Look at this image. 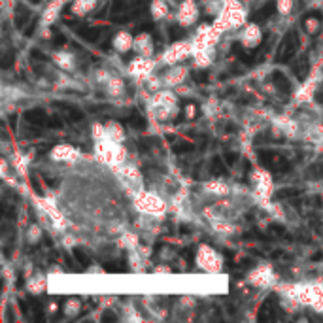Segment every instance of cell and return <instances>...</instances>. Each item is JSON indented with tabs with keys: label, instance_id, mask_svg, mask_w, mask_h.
<instances>
[{
	"label": "cell",
	"instance_id": "4fadbf2b",
	"mask_svg": "<svg viewBox=\"0 0 323 323\" xmlns=\"http://www.w3.org/2000/svg\"><path fill=\"white\" fill-rule=\"evenodd\" d=\"M297 195H301V191L299 189H281L280 193H278V198H289V197H297Z\"/></svg>",
	"mask_w": 323,
	"mask_h": 323
},
{
	"label": "cell",
	"instance_id": "8992f818",
	"mask_svg": "<svg viewBox=\"0 0 323 323\" xmlns=\"http://www.w3.org/2000/svg\"><path fill=\"white\" fill-rule=\"evenodd\" d=\"M272 80H274V85L280 89L281 93H289V91H291V84L287 82V78H285L281 72H274V74H272Z\"/></svg>",
	"mask_w": 323,
	"mask_h": 323
},
{
	"label": "cell",
	"instance_id": "7c38bea8",
	"mask_svg": "<svg viewBox=\"0 0 323 323\" xmlns=\"http://www.w3.org/2000/svg\"><path fill=\"white\" fill-rule=\"evenodd\" d=\"M185 36V30L182 27H170V38L172 40H180Z\"/></svg>",
	"mask_w": 323,
	"mask_h": 323
},
{
	"label": "cell",
	"instance_id": "d4e9b609",
	"mask_svg": "<svg viewBox=\"0 0 323 323\" xmlns=\"http://www.w3.org/2000/svg\"><path fill=\"white\" fill-rule=\"evenodd\" d=\"M19 306H21V310H23V312H25V314H27V312H28L27 304H25V302H23V301H19Z\"/></svg>",
	"mask_w": 323,
	"mask_h": 323
},
{
	"label": "cell",
	"instance_id": "6da1fadb",
	"mask_svg": "<svg viewBox=\"0 0 323 323\" xmlns=\"http://www.w3.org/2000/svg\"><path fill=\"white\" fill-rule=\"evenodd\" d=\"M261 157V163L270 170H276V172H283V170L289 169V163L281 157V155L274 153V151H267V150H261L259 151Z\"/></svg>",
	"mask_w": 323,
	"mask_h": 323
},
{
	"label": "cell",
	"instance_id": "603a6c76",
	"mask_svg": "<svg viewBox=\"0 0 323 323\" xmlns=\"http://www.w3.org/2000/svg\"><path fill=\"white\" fill-rule=\"evenodd\" d=\"M34 27H36V21H32V23H30V27L25 28V36H30V34L34 32Z\"/></svg>",
	"mask_w": 323,
	"mask_h": 323
},
{
	"label": "cell",
	"instance_id": "7a4b0ae2",
	"mask_svg": "<svg viewBox=\"0 0 323 323\" xmlns=\"http://www.w3.org/2000/svg\"><path fill=\"white\" fill-rule=\"evenodd\" d=\"M297 47H299V36H297L295 30H291V32L287 34V38L283 40V45L280 47L278 61H280V63H287V61H291L293 55H295Z\"/></svg>",
	"mask_w": 323,
	"mask_h": 323
},
{
	"label": "cell",
	"instance_id": "9a60e30c",
	"mask_svg": "<svg viewBox=\"0 0 323 323\" xmlns=\"http://www.w3.org/2000/svg\"><path fill=\"white\" fill-rule=\"evenodd\" d=\"M193 80H195L197 84H206V82H208V72H195V74H193Z\"/></svg>",
	"mask_w": 323,
	"mask_h": 323
},
{
	"label": "cell",
	"instance_id": "52a82bcc",
	"mask_svg": "<svg viewBox=\"0 0 323 323\" xmlns=\"http://www.w3.org/2000/svg\"><path fill=\"white\" fill-rule=\"evenodd\" d=\"M125 121L130 127H132V129H144V127H146V121H144V117H142V115H138V113H132V115H129Z\"/></svg>",
	"mask_w": 323,
	"mask_h": 323
},
{
	"label": "cell",
	"instance_id": "ffe728a7",
	"mask_svg": "<svg viewBox=\"0 0 323 323\" xmlns=\"http://www.w3.org/2000/svg\"><path fill=\"white\" fill-rule=\"evenodd\" d=\"M47 125H49V127H55V129H59V127H63V121H61L59 117H51Z\"/></svg>",
	"mask_w": 323,
	"mask_h": 323
},
{
	"label": "cell",
	"instance_id": "44dd1931",
	"mask_svg": "<svg viewBox=\"0 0 323 323\" xmlns=\"http://www.w3.org/2000/svg\"><path fill=\"white\" fill-rule=\"evenodd\" d=\"M53 43H55V45H63V43H65V36H63V34H55Z\"/></svg>",
	"mask_w": 323,
	"mask_h": 323
},
{
	"label": "cell",
	"instance_id": "30bf717a",
	"mask_svg": "<svg viewBox=\"0 0 323 323\" xmlns=\"http://www.w3.org/2000/svg\"><path fill=\"white\" fill-rule=\"evenodd\" d=\"M127 0H113V6H112V12L115 15L117 14H125L127 12Z\"/></svg>",
	"mask_w": 323,
	"mask_h": 323
},
{
	"label": "cell",
	"instance_id": "ac0fdd59",
	"mask_svg": "<svg viewBox=\"0 0 323 323\" xmlns=\"http://www.w3.org/2000/svg\"><path fill=\"white\" fill-rule=\"evenodd\" d=\"M12 61H14V53H8V55L4 57V61H2V66L8 68V66L12 65Z\"/></svg>",
	"mask_w": 323,
	"mask_h": 323
},
{
	"label": "cell",
	"instance_id": "2e32d148",
	"mask_svg": "<svg viewBox=\"0 0 323 323\" xmlns=\"http://www.w3.org/2000/svg\"><path fill=\"white\" fill-rule=\"evenodd\" d=\"M30 57L36 59V61H43V63L47 61V55H45V53H40V49H32V51H30Z\"/></svg>",
	"mask_w": 323,
	"mask_h": 323
},
{
	"label": "cell",
	"instance_id": "3957f363",
	"mask_svg": "<svg viewBox=\"0 0 323 323\" xmlns=\"http://www.w3.org/2000/svg\"><path fill=\"white\" fill-rule=\"evenodd\" d=\"M25 117H27L28 123H32V125H47L49 123V119H47V115H45V112L43 110H40V108H34V110H28L27 113H25Z\"/></svg>",
	"mask_w": 323,
	"mask_h": 323
},
{
	"label": "cell",
	"instance_id": "7402d4cb",
	"mask_svg": "<svg viewBox=\"0 0 323 323\" xmlns=\"http://www.w3.org/2000/svg\"><path fill=\"white\" fill-rule=\"evenodd\" d=\"M102 320H104V322H115V316H113L112 312H106V314L102 316Z\"/></svg>",
	"mask_w": 323,
	"mask_h": 323
},
{
	"label": "cell",
	"instance_id": "484cf974",
	"mask_svg": "<svg viewBox=\"0 0 323 323\" xmlns=\"http://www.w3.org/2000/svg\"><path fill=\"white\" fill-rule=\"evenodd\" d=\"M30 2H34V4H36V2H40V0H30Z\"/></svg>",
	"mask_w": 323,
	"mask_h": 323
},
{
	"label": "cell",
	"instance_id": "5bb4252c",
	"mask_svg": "<svg viewBox=\"0 0 323 323\" xmlns=\"http://www.w3.org/2000/svg\"><path fill=\"white\" fill-rule=\"evenodd\" d=\"M74 257H76V259H78L82 265H89V257H87V255H85V253L82 252L80 248H76V250H74Z\"/></svg>",
	"mask_w": 323,
	"mask_h": 323
},
{
	"label": "cell",
	"instance_id": "cb8c5ba5",
	"mask_svg": "<svg viewBox=\"0 0 323 323\" xmlns=\"http://www.w3.org/2000/svg\"><path fill=\"white\" fill-rule=\"evenodd\" d=\"M180 231H182V235H187V233H189V227H187V225H182Z\"/></svg>",
	"mask_w": 323,
	"mask_h": 323
},
{
	"label": "cell",
	"instance_id": "277c9868",
	"mask_svg": "<svg viewBox=\"0 0 323 323\" xmlns=\"http://www.w3.org/2000/svg\"><path fill=\"white\" fill-rule=\"evenodd\" d=\"M274 12H276V4H274V2H268V4H265L261 10H257V12L253 14L252 19L255 21V23H257V21H265V19H268Z\"/></svg>",
	"mask_w": 323,
	"mask_h": 323
},
{
	"label": "cell",
	"instance_id": "9c48e42d",
	"mask_svg": "<svg viewBox=\"0 0 323 323\" xmlns=\"http://www.w3.org/2000/svg\"><path fill=\"white\" fill-rule=\"evenodd\" d=\"M297 78L299 80H304L306 78V74H308V61L306 59H302L299 65H297Z\"/></svg>",
	"mask_w": 323,
	"mask_h": 323
},
{
	"label": "cell",
	"instance_id": "d6986e66",
	"mask_svg": "<svg viewBox=\"0 0 323 323\" xmlns=\"http://www.w3.org/2000/svg\"><path fill=\"white\" fill-rule=\"evenodd\" d=\"M182 257H185L189 263H193V250H189V248H187V250H182Z\"/></svg>",
	"mask_w": 323,
	"mask_h": 323
},
{
	"label": "cell",
	"instance_id": "5b68a950",
	"mask_svg": "<svg viewBox=\"0 0 323 323\" xmlns=\"http://www.w3.org/2000/svg\"><path fill=\"white\" fill-rule=\"evenodd\" d=\"M78 34H80L84 40H87V42H97V38H99V34H100V28L82 27V28H78Z\"/></svg>",
	"mask_w": 323,
	"mask_h": 323
},
{
	"label": "cell",
	"instance_id": "8fae6325",
	"mask_svg": "<svg viewBox=\"0 0 323 323\" xmlns=\"http://www.w3.org/2000/svg\"><path fill=\"white\" fill-rule=\"evenodd\" d=\"M193 150H195V146H193V144H185V142L174 146V151H176V153H189V151H193Z\"/></svg>",
	"mask_w": 323,
	"mask_h": 323
},
{
	"label": "cell",
	"instance_id": "ba28073f",
	"mask_svg": "<svg viewBox=\"0 0 323 323\" xmlns=\"http://www.w3.org/2000/svg\"><path fill=\"white\" fill-rule=\"evenodd\" d=\"M210 172L214 174V176H221V174H225V167H223V163H221L219 157H214V159H212Z\"/></svg>",
	"mask_w": 323,
	"mask_h": 323
},
{
	"label": "cell",
	"instance_id": "e0dca14e",
	"mask_svg": "<svg viewBox=\"0 0 323 323\" xmlns=\"http://www.w3.org/2000/svg\"><path fill=\"white\" fill-rule=\"evenodd\" d=\"M237 157H238V155L235 153V151H227V153H225V161H227L229 165H235V163H237Z\"/></svg>",
	"mask_w": 323,
	"mask_h": 323
}]
</instances>
